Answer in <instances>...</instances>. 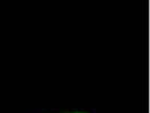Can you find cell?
I'll use <instances>...</instances> for the list:
<instances>
[{
	"instance_id": "6da1fadb",
	"label": "cell",
	"mask_w": 150,
	"mask_h": 113,
	"mask_svg": "<svg viewBox=\"0 0 150 113\" xmlns=\"http://www.w3.org/2000/svg\"><path fill=\"white\" fill-rule=\"evenodd\" d=\"M27 113H97L93 109L85 107H66V109H35Z\"/></svg>"
}]
</instances>
